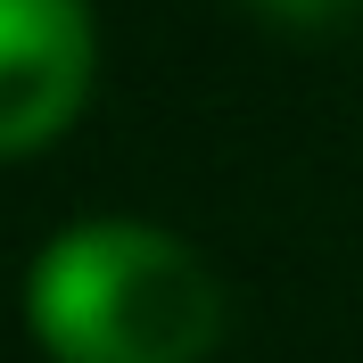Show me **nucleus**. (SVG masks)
<instances>
[{
  "label": "nucleus",
  "instance_id": "obj_1",
  "mask_svg": "<svg viewBox=\"0 0 363 363\" xmlns=\"http://www.w3.org/2000/svg\"><path fill=\"white\" fill-rule=\"evenodd\" d=\"M25 322L58 363H199L223 330V281L174 231L91 215L33 256Z\"/></svg>",
  "mask_w": 363,
  "mask_h": 363
},
{
  "label": "nucleus",
  "instance_id": "obj_2",
  "mask_svg": "<svg viewBox=\"0 0 363 363\" xmlns=\"http://www.w3.org/2000/svg\"><path fill=\"white\" fill-rule=\"evenodd\" d=\"M99 67L91 0H0V157L67 133Z\"/></svg>",
  "mask_w": 363,
  "mask_h": 363
},
{
  "label": "nucleus",
  "instance_id": "obj_3",
  "mask_svg": "<svg viewBox=\"0 0 363 363\" xmlns=\"http://www.w3.org/2000/svg\"><path fill=\"white\" fill-rule=\"evenodd\" d=\"M256 9H272V17H297V25H314V17H339L347 0H256Z\"/></svg>",
  "mask_w": 363,
  "mask_h": 363
}]
</instances>
